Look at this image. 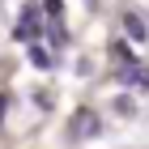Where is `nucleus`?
I'll return each instance as SVG.
<instances>
[{"label": "nucleus", "mask_w": 149, "mask_h": 149, "mask_svg": "<svg viewBox=\"0 0 149 149\" xmlns=\"http://www.w3.org/2000/svg\"><path fill=\"white\" fill-rule=\"evenodd\" d=\"M115 111H119V115H136V107L128 102V98H119V102H115Z\"/></svg>", "instance_id": "nucleus-5"}, {"label": "nucleus", "mask_w": 149, "mask_h": 149, "mask_svg": "<svg viewBox=\"0 0 149 149\" xmlns=\"http://www.w3.org/2000/svg\"><path fill=\"white\" fill-rule=\"evenodd\" d=\"M119 81H124V85H141V90H149V68H141V64H128V68L119 72Z\"/></svg>", "instance_id": "nucleus-1"}, {"label": "nucleus", "mask_w": 149, "mask_h": 149, "mask_svg": "<svg viewBox=\"0 0 149 149\" xmlns=\"http://www.w3.org/2000/svg\"><path fill=\"white\" fill-rule=\"evenodd\" d=\"M128 34H132V38H145V26H141V17H128Z\"/></svg>", "instance_id": "nucleus-4"}, {"label": "nucleus", "mask_w": 149, "mask_h": 149, "mask_svg": "<svg viewBox=\"0 0 149 149\" xmlns=\"http://www.w3.org/2000/svg\"><path fill=\"white\" fill-rule=\"evenodd\" d=\"M85 132H98V119H94V115H85V111H81L77 119H72V136H85Z\"/></svg>", "instance_id": "nucleus-2"}, {"label": "nucleus", "mask_w": 149, "mask_h": 149, "mask_svg": "<svg viewBox=\"0 0 149 149\" xmlns=\"http://www.w3.org/2000/svg\"><path fill=\"white\" fill-rule=\"evenodd\" d=\"M30 60H34V64H38V68H47V64H51V56H47V51H43V47H30Z\"/></svg>", "instance_id": "nucleus-3"}]
</instances>
